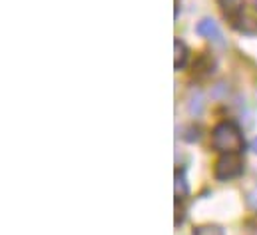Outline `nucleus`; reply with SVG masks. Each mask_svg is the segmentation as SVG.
I'll list each match as a JSON object with an SVG mask.
<instances>
[{
    "mask_svg": "<svg viewBox=\"0 0 257 235\" xmlns=\"http://www.w3.org/2000/svg\"><path fill=\"white\" fill-rule=\"evenodd\" d=\"M193 235H223V229L217 225H201L193 231Z\"/></svg>",
    "mask_w": 257,
    "mask_h": 235,
    "instance_id": "6e6552de",
    "label": "nucleus"
},
{
    "mask_svg": "<svg viewBox=\"0 0 257 235\" xmlns=\"http://www.w3.org/2000/svg\"><path fill=\"white\" fill-rule=\"evenodd\" d=\"M255 8H257V0H255Z\"/></svg>",
    "mask_w": 257,
    "mask_h": 235,
    "instance_id": "9d476101",
    "label": "nucleus"
},
{
    "mask_svg": "<svg viewBox=\"0 0 257 235\" xmlns=\"http://www.w3.org/2000/svg\"><path fill=\"white\" fill-rule=\"evenodd\" d=\"M243 4H245V0H219V6H221V10H223L227 16L239 14V12L243 10Z\"/></svg>",
    "mask_w": 257,
    "mask_h": 235,
    "instance_id": "39448f33",
    "label": "nucleus"
},
{
    "mask_svg": "<svg viewBox=\"0 0 257 235\" xmlns=\"http://www.w3.org/2000/svg\"><path fill=\"white\" fill-rule=\"evenodd\" d=\"M243 146V138L239 134V130L229 124L223 122L213 130V148L223 152V154H237Z\"/></svg>",
    "mask_w": 257,
    "mask_h": 235,
    "instance_id": "f257e3e1",
    "label": "nucleus"
},
{
    "mask_svg": "<svg viewBox=\"0 0 257 235\" xmlns=\"http://www.w3.org/2000/svg\"><path fill=\"white\" fill-rule=\"evenodd\" d=\"M241 170H243V164H241L239 156L237 154H225L223 158H219V162L215 166V177L221 181H227V179L239 176Z\"/></svg>",
    "mask_w": 257,
    "mask_h": 235,
    "instance_id": "f03ea898",
    "label": "nucleus"
},
{
    "mask_svg": "<svg viewBox=\"0 0 257 235\" xmlns=\"http://www.w3.org/2000/svg\"><path fill=\"white\" fill-rule=\"evenodd\" d=\"M188 193V183H186V177L184 174H176V197L180 199V197H184Z\"/></svg>",
    "mask_w": 257,
    "mask_h": 235,
    "instance_id": "0eeeda50",
    "label": "nucleus"
},
{
    "mask_svg": "<svg viewBox=\"0 0 257 235\" xmlns=\"http://www.w3.org/2000/svg\"><path fill=\"white\" fill-rule=\"evenodd\" d=\"M188 110H190V114H192V116L201 114V110H203V96H201V92H199V90H193L192 94H190Z\"/></svg>",
    "mask_w": 257,
    "mask_h": 235,
    "instance_id": "423d86ee",
    "label": "nucleus"
},
{
    "mask_svg": "<svg viewBox=\"0 0 257 235\" xmlns=\"http://www.w3.org/2000/svg\"><path fill=\"white\" fill-rule=\"evenodd\" d=\"M197 34L205 36V38H219V28H217V24L211 18H203L197 24Z\"/></svg>",
    "mask_w": 257,
    "mask_h": 235,
    "instance_id": "7ed1b4c3",
    "label": "nucleus"
},
{
    "mask_svg": "<svg viewBox=\"0 0 257 235\" xmlns=\"http://www.w3.org/2000/svg\"><path fill=\"white\" fill-rule=\"evenodd\" d=\"M251 150H253V152L257 154V138L253 140V142H251Z\"/></svg>",
    "mask_w": 257,
    "mask_h": 235,
    "instance_id": "1a4fd4ad",
    "label": "nucleus"
},
{
    "mask_svg": "<svg viewBox=\"0 0 257 235\" xmlns=\"http://www.w3.org/2000/svg\"><path fill=\"white\" fill-rule=\"evenodd\" d=\"M174 52H176V56H174V66H176V70H180V68L186 64V58H188V48H186V44H184L180 38L174 40Z\"/></svg>",
    "mask_w": 257,
    "mask_h": 235,
    "instance_id": "20e7f679",
    "label": "nucleus"
}]
</instances>
